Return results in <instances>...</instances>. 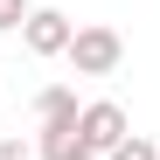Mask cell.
<instances>
[{"label":"cell","instance_id":"cell-7","mask_svg":"<svg viewBox=\"0 0 160 160\" xmlns=\"http://www.w3.org/2000/svg\"><path fill=\"white\" fill-rule=\"evenodd\" d=\"M35 7H28V0H0V28H21V21H28Z\"/></svg>","mask_w":160,"mask_h":160},{"label":"cell","instance_id":"cell-3","mask_svg":"<svg viewBox=\"0 0 160 160\" xmlns=\"http://www.w3.org/2000/svg\"><path fill=\"white\" fill-rule=\"evenodd\" d=\"M77 132H84V146H91V153H112L125 132H132V118H125V104L98 98V104H84V112H77Z\"/></svg>","mask_w":160,"mask_h":160},{"label":"cell","instance_id":"cell-4","mask_svg":"<svg viewBox=\"0 0 160 160\" xmlns=\"http://www.w3.org/2000/svg\"><path fill=\"white\" fill-rule=\"evenodd\" d=\"M35 160H98V153L84 146L77 118H56V125H42V139H35Z\"/></svg>","mask_w":160,"mask_h":160},{"label":"cell","instance_id":"cell-6","mask_svg":"<svg viewBox=\"0 0 160 160\" xmlns=\"http://www.w3.org/2000/svg\"><path fill=\"white\" fill-rule=\"evenodd\" d=\"M104 160H160V146L146 139V132H125V139H118L112 153H104Z\"/></svg>","mask_w":160,"mask_h":160},{"label":"cell","instance_id":"cell-2","mask_svg":"<svg viewBox=\"0 0 160 160\" xmlns=\"http://www.w3.org/2000/svg\"><path fill=\"white\" fill-rule=\"evenodd\" d=\"M21 42H28V56H70L77 21H70L63 7H35L28 21H21Z\"/></svg>","mask_w":160,"mask_h":160},{"label":"cell","instance_id":"cell-8","mask_svg":"<svg viewBox=\"0 0 160 160\" xmlns=\"http://www.w3.org/2000/svg\"><path fill=\"white\" fill-rule=\"evenodd\" d=\"M0 160H35V146H21V139H0Z\"/></svg>","mask_w":160,"mask_h":160},{"label":"cell","instance_id":"cell-5","mask_svg":"<svg viewBox=\"0 0 160 160\" xmlns=\"http://www.w3.org/2000/svg\"><path fill=\"white\" fill-rule=\"evenodd\" d=\"M77 112H84V104H77V91H70V84H49V91L35 98V118H42V125H56V118H77Z\"/></svg>","mask_w":160,"mask_h":160},{"label":"cell","instance_id":"cell-1","mask_svg":"<svg viewBox=\"0 0 160 160\" xmlns=\"http://www.w3.org/2000/svg\"><path fill=\"white\" fill-rule=\"evenodd\" d=\"M70 63H77V77H112V70L125 63V42H118V28H104V21L77 28V42H70Z\"/></svg>","mask_w":160,"mask_h":160}]
</instances>
